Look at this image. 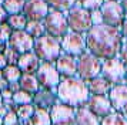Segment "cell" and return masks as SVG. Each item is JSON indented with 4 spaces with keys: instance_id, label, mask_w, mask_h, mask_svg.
I'll return each instance as SVG.
<instances>
[{
    "instance_id": "31",
    "label": "cell",
    "mask_w": 127,
    "mask_h": 125,
    "mask_svg": "<svg viewBox=\"0 0 127 125\" xmlns=\"http://www.w3.org/2000/svg\"><path fill=\"white\" fill-rule=\"evenodd\" d=\"M13 31H14V30L10 27V24H9L7 21L0 23V41H6V43H9V40H10V37H12Z\"/></svg>"
},
{
    "instance_id": "38",
    "label": "cell",
    "mask_w": 127,
    "mask_h": 125,
    "mask_svg": "<svg viewBox=\"0 0 127 125\" xmlns=\"http://www.w3.org/2000/svg\"><path fill=\"white\" fill-rule=\"evenodd\" d=\"M9 65V62H7V58L6 56L3 54V53H0V70H3V68H6Z\"/></svg>"
},
{
    "instance_id": "19",
    "label": "cell",
    "mask_w": 127,
    "mask_h": 125,
    "mask_svg": "<svg viewBox=\"0 0 127 125\" xmlns=\"http://www.w3.org/2000/svg\"><path fill=\"white\" fill-rule=\"evenodd\" d=\"M86 83L89 85V90H90L92 95H109L110 90L113 87V84L110 83L109 80L104 78L101 74L92 80H89V81H86Z\"/></svg>"
},
{
    "instance_id": "48",
    "label": "cell",
    "mask_w": 127,
    "mask_h": 125,
    "mask_svg": "<svg viewBox=\"0 0 127 125\" xmlns=\"http://www.w3.org/2000/svg\"><path fill=\"white\" fill-rule=\"evenodd\" d=\"M0 1H1V0H0Z\"/></svg>"
},
{
    "instance_id": "3",
    "label": "cell",
    "mask_w": 127,
    "mask_h": 125,
    "mask_svg": "<svg viewBox=\"0 0 127 125\" xmlns=\"http://www.w3.org/2000/svg\"><path fill=\"white\" fill-rule=\"evenodd\" d=\"M33 51L37 54V57L41 61L56 62V60L63 53L62 41H60V39H56L50 34H44L39 39H36Z\"/></svg>"
},
{
    "instance_id": "20",
    "label": "cell",
    "mask_w": 127,
    "mask_h": 125,
    "mask_svg": "<svg viewBox=\"0 0 127 125\" xmlns=\"http://www.w3.org/2000/svg\"><path fill=\"white\" fill-rule=\"evenodd\" d=\"M101 118L90 111L87 105L76 108V125H100Z\"/></svg>"
},
{
    "instance_id": "11",
    "label": "cell",
    "mask_w": 127,
    "mask_h": 125,
    "mask_svg": "<svg viewBox=\"0 0 127 125\" xmlns=\"http://www.w3.org/2000/svg\"><path fill=\"white\" fill-rule=\"evenodd\" d=\"M60 41H62V50L66 54L79 57L83 53L87 51L86 34H80V33H76V31H69Z\"/></svg>"
},
{
    "instance_id": "47",
    "label": "cell",
    "mask_w": 127,
    "mask_h": 125,
    "mask_svg": "<svg viewBox=\"0 0 127 125\" xmlns=\"http://www.w3.org/2000/svg\"><path fill=\"white\" fill-rule=\"evenodd\" d=\"M124 84H127V73H126V81H124Z\"/></svg>"
},
{
    "instance_id": "12",
    "label": "cell",
    "mask_w": 127,
    "mask_h": 125,
    "mask_svg": "<svg viewBox=\"0 0 127 125\" xmlns=\"http://www.w3.org/2000/svg\"><path fill=\"white\" fill-rule=\"evenodd\" d=\"M34 41L36 39L33 36H30L26 30H14L10 40H9V45L13 47L19 54H23V53L33 51Z\"/></svg>"
},
{
    "instance_id": "39",
    "label": "cell",
    "mask_w": 127,
    "mask_h": 125,
    "mask_svg": "<svg viewBox=\"0 0 127 125\" xmlns=\"http://www.w3.org/2000/svg\"><path fill=\"white\" fill-rule=\"evenodd\" d=\"M120 30H121V34H123V39L127 40V17L124 19V21H123V24H121Z\"/></svg>"
},
{
    "instance_id": "29",
    "label": "cell",
    "mask_w": 127,
    "mask_h": 125,
    "mask_svg": "<svg viewBox=\"0 0 127 125\" xmlns=\"http://www.w3.org/2000/svg\"><path fill=\"white\" fill-rule=\"evenodd\" d=\"M33 95L32 92H27L24 90H19L13 94V101L16 105H26V104H33Z\"/></svg>"
},
{
    "instance_id": "45",
    "label": "cell",
    "mask_w": 127,
    "mask_h": 125,
    "mask_svg": "<svg viewBox=\"0 0 127 125\" xmlns=\"http://www.w3.org/2000/svg\"><path fill=\"white\" fill-rule=\"evenodd\" d=\"M0 102H3V97H1V91H0Z\"/></svg>"
},
{
    "instance_id": "1",
    "label": "cell",
    "mask_w": 127,
    "mask_h": 125,
    "mask_svg": "<svg viewBox=\"0 0 127 125\" xmlns=\"http://www.w3.org/2000/svg\"><path fill=\"white\" fill-rule=\"evenodd\" d=\"M123 41L121 30L109 24H94L86 33L87 51L101 60L119 57Z\"/></svg>"
},
{
    "instance_id": "30",
    "label": "cell",
    "mask_w": 127,
    "mask_h": 125,
    "mask_svg": "<svg viewBox=\"0 0 127 125\" xmlns=\"http://www.w3.org/2000/svg\"><path fill=\"white\" fill-rule=\"evenodd\" d=\"M46 1H47V4L50 6L52 9L62 10V11H67V10H70V9H71L79 0H46Z\"/></svg>"
},
{
    "instance_id": "32",
    "label": "cell",
    "mask_w": 127,
    "mask_h": 125,
    "mask_svg": "<svg viewBox=\"0 0 127 125\" xmlns=\"http://www.w3.org/2000/svg\"><path fill=\"white\" fill-rule=\"evenodd\" d=\"M3 54L6 56L7 62H9L10 65H17V61H19V57H20V54H19V53H17L16 50H14L13 47L7 45L6 50H4V53H3Z\"/></svg>"
},
{
    "instance_id": "42",
    "label": "cell",
    "mask_w": 127,
    "mask_h": 125,
    "mask_svg": "<svg viewBox=\"0 0 127 125\" xmlns=\"http://www.w3.org/2000/svg\"><path fill=\"white\" fill-rule=\"evenodd\" d=\"M9 87V83H7L4 78H0V91L4 90V88H7Z\"/></svg>"
},
{
    "instance_id": "10",
    "label": "cell",
    "mask_w": 127,
    "mask_h": 125,
    "mask_svg": "<svg viewBox=\"0 0 127 125\" xmlns=\"http://www.w3.org/2000/svg\"><path fill=\"white\" fill-rule=\"evenodd\" d=\"M53 125H74L76 124V108L59 100L50 108Z\"/></svg>"
},
{
    "instance_id": "8",
    "label": "cell",
    "mask_w": 127,
    "mask_h": 125,
    "mask_svg": "<svg viewBox=\"0 0 127 125\" xmlns=\"http://www.w3.org/2000/svg\"><path fill=\"white\" fill-rule=\"evenodd\" d=\"M36 77L39 80L41 88H49V90H57L62 81V75L56 67V62L49 61L40 62V67L36 71Z\"/></svg>"
},
{
    "instance_id": "23",
    "label": "cell",
    "mask_w": 127,
    "mask_h": 125,
    "mask_svg": "<svg viewBox=\"0 0 127 125\" xmlns=\"http://www.w3.org/2000/svg\"><path fill=\"white\" fill-rule=\"evenodd\" d=\"M26 31H27L30 36H33L34 39H39L41 36L47 34L44 21H39V20H29V21H27V26H26Z\"/></svg>"
},
{
    "instance_id": "44",
    "label": "cell",
    "mask_w": 127,
    "mask_h": 125,
    "mask_svg": "<svg viewBox=\"0 0 127 125\" xmlns=\"http://www.w3.org/2000/svg\"><path fill=\"white\" fill-rule=\"evenodd\" d=\"M120 3L123 6V10H124V13H126V16H127V0H120Z\"/></svg>"
},
{
    "instance_id": "13",
    "label": "cell",
    "mask_w": 127,
    "mask_h": 125,
    "mask_svg": "<svg viewBox=\"0 0 127 125\" xmlns=\"http://www.w3.org/2000/svg\"><path fill=\"white\" fill-rule=\"evenodd\" d=\"M50 6L46 0H26L23 9V14L27 17V20H39L43 21L46 19L47 13L50 11Z\"/></svg>"
},
{
    "instance_id": "17",
    "label": "cell",
    "mask_w": 127,
    "mask_h": 125,
    "mask_svg": "<svg viewBox=\"0 0 127 125\" xmlns=\"http://www.w3.org/2000/svg\"><path fill=\"white\" fill-rule=\"evenodd\" d=\"M59 101L57 97V90H49V88H40V90L33 95V104L36 108H44V109H50V108Z\"/></svg>"
},
{
    "instance_id": "36",
    "label": "cell",
    "mask_w": 127,
    "mask_h": 125,
    "mask_svg": "<svg viewBox=\"0 0 127 125\" xmlns=\"http://www.w3.org/2000/svg\"><path fill=\"white\" fill-rule=\"evenodd\" d=\"M119 57H120L121 61L124 62V65L127 67V40H124V41H123V45H121V50H120Z\"/></svg>"
},
{
    "instance_id": "28",
    "label": "cell",
    "mask_w": 127,
    "mask_h": 125,
    "mask_svg": "<svg viewBox=\"0 0 127 125\" xmlns=\"http://www.w3.org/2000/svg\"><path fill=\"white\" fill-rule=\"evenodd\" d=\"M100 125H127V118L124 115L119 112H111L107 117L101 118V124Z\"/></svg>"
},
{
    "instance_id": "25",
    "label": "cell",
    "mask_w": 127,
    "mask_h": 125,
    "mask_svg": "<svg viewBox=\"0 0 127 125\" xmlns=\"http://www.w3.org/2000/svg\"><path fill=\"white\" fill-rule=\"evenodd\" d=\"M6 21L10 24V27L13 30H26V26H27L29 20L23 13H17V14H9Z\"/></svg>"
},
{
    "instance_id": "9",
    "label": "cell",
    "mask_w": 127,
    "mask_h": 125,
    "mask_svg": "<svg viewBox=\"0 0 127 125\" xmlns=\"http://www.w3.org/2000/svg\"><path fill=\"white\" fill-rule=\"evenodd\" d=\"M101 14H103L104 24H109L113 27H121V24L126 19V13L123 10L120 0H106L103 6L100 7Z\"/></svg>"
},
{
    "instance_id": "34",
    "label": "cell",
    "mask_w": 127,
    "mask_h": 125,
    "mask_svg": "<svg viewBox=\"0 0 127 125\" xmlns=\"http://www.w3.org/2000/svg\"><path fill=\"white\" fill-rule=\"evenodd\" d=\"M19 122H20V119H19L16 111H13V109H9V112L3 117V125H16Z\"/></svg>"
},
{
    "instance_id": "18",
    "label": "cell",
    "mask_w": 127,
    "mask_h": 125,
    "mask_svg": "<svg viewBox=\"0 0 127 125\" xmlns=\"http://www.w3.org/2000/svg\"><path fill=\"white\" fill-rule=\"evenodd\" d=\"M40 62L41 60L37 57V54L34 51H29V53L20 54L17 65L23 74H36V71L40 67Z\"/></svg>"
},
{
    "instance_id": "35",
    "label": "cell",
    "mask_w": 127,
    "mask_h": 125,
    "mask_svg": "<svg viewBox=\"0 0 127 125\" xmlns=\"http://www.w3.org/2000/svg\"><path fill=\"white\" fill-rule=\"evenodd\" d=\"M92 20H93V24H104L103 14H101V10L100 9L92 10Z\"/></svg>"
},
{
    "instance_id": "37",
    "label": "cell",
    "mask_w": 127,
    "mask_h": 125,
    "mask_svg": "<svg viewBox=\"0 0 127 125\" xmlns=\"http://www.w3.org/2000/svg\"><path fill=\"white\" fill-rule=\"evenodd\" d=\"M7 17H9V13L6 11V9L3 7V4H0V23L6 21Z\"/></svg>"
},
{
    "instance_id": "43",
    "label": "cell",
    "mask_w": 127,
    "mask_h": 125,
    "mask_svg": "<svg viewBox=\"0 0 127 125\" xmlns=\"http://www.w3.org/2000/svg\"><path fill=\"white\" fill-rule=\"evenodd\" d=\"M7 45H9V43H6V41H0V53H4Z\"/></svg>"
},
{
    "instance_id": "21",
    "label": "cell",
    "mask_w": 127,
    "mask_h": 125,
    "mask_svg": "<svg viewBox=\"0 0 127 125\" xmlns=\"http://www.w3.org/2000/svg\"><path fill=\"white\" fill-rule=\"evenodd\" d=\"M19 83H20V88L22 90L27 91V92H32V94H36L41 88L36 74H23Z\"/></svg>"
},
{
    "instance_id": "16",
    "label": "cell",
    "mask_w": 127,
    "mask_h": 125,
    "mask_svg": "<svg viewBox=\"0 0 127 125\" xmlns=\"http://www.w3.org/2000/svg\"><path fill=\"white\" fill-rule=\"evenodd\" d=\"M56 67H57L62 78L77 77V57L62 53L60 57L56 60Z\"/></svg>"
},
{
    "instance_id": "2",
    "label": "cell",
    "mask_w": 127,
    "mask_h": 125,
    "mask_svg": "<svg viewBox=\"0 0 127 125\" xmlns=\"http://www.w3.org/2000/svg\"><path fill=\"white\" fill-rule=\"evenodd\" d=\"M90 90L84 80L80 77H66L62 78L57 87V97L60 101L79 108L86 105L90 98Z\"/></svg>"
},
{
    "instance_id": "46",
    "label": "cell",
    "mask_w": 127,
    "mask_h": 125,
    "mask_svg": "<svg viewBox=\"0 0 127 125\" xmlns=\"http://www.w3.org/2000/svg\"><path fill=\"white\" fill-rule=\"evenodd\" d=\"M0 125H3V117H0Z\"/></svg>"
},
{
    "instance_id": "41",
    "label": "cell",
    "mask_w": 127,
    "mask_h": 125,
    "mask_svg": "<svg viewBox=\"0 0 127 125\" xmlns=\"http://www.w3.org/2000/svg\"><path fill=\"white\" fill-rule=\"evenodd\" d=\"M7 112H9V108H7L3 102H0V117H4Z\"/></svg>"
},
{
    "instance_id": "4",
    "label": "cell",
    "mask_w": 127,
    "mask_h": 125,
    "mask_svg": "<svg viewBox=\"0 0 127 125\" xmlns=\"http://www.w3.org/2000/svg\"><path fill=\"white\" fill-rule=\"evenodd\" d=\"M66 13H67V21H69L70 31L86 34L94 26L93 24V20H92V11L84 9L79 3H76Z\"/></svg>"
},
{
    "instance_id": "49",
    "label": "cell",
    "mask_w": 127,
    "mask_h": 125,
    "mask_svg": "<svg viewBox=\"0 0 127 125\" xmlns=\"http://www.w3.org/2000/svg\"><path fill=\"white\" fill-rule=\"evenodd\" d=\"M74 125H76V124H74Z\"/></svg>"
},
{
    "instance_id": "24",
    "label": "cell",
    "mask_w": 127,
    "mask_h": 125,
    "mask_svg": "<svg viewBox=\"0 0 127 125\" xmlns=\"http://www.w3.org/2000/svg\"><path fill=\"white\" fill-rule=\"evenodd\" d=\"M3 71V78L6 80L9 84H12V83H19L20 81V78H22V75H23V73H22V70L19 68V65H7L6 68H3L1 70Z\"/></svg>"
},
{
    "instance_id": "6",
    "label": "cell",
    "mask_w": 127,
    "mask_h": 125,
    "mask_svg": "<svg viewBox=\"0 0 127 125\" xmlns=\"http://www.w3.org/2000/svg\"><path fill=\"white\" fill-rule=\"evenodd\" d=\"M43 21H44V26H46V33L56 37V39L62 40L70 31L66 11L50 9V11L47 13L46 19Z\"/></svg>"
},
{
    "instance_id": "15",
    "label": "cell",
    "mask_w": 127,
    "mask_h": 125,
    "mask_svg": "<svg viewBox=\"0 0 127 125\" xmlns=\"http://www.w3.org/2000/svg\"><path fill=\"white\" fill-rule=\"evenodd\" d=\"M86 105L100 118H104L109 114L114 112V108L110 102L109 95H90Z\"/></svg>"
},
{
    "instance_id": "27",
    "label": "cell",
    "mask_w": 127,
    "mask_h": 125,
    "mask_svg": "<svg viewBox=\"0 0 127 125\" xmlns=\"http://www.w3.org/2000/svg\"><path fill=\"white\" fill-rule=\"evenodd\" d=\"M16 114H17L20 122H26V121H30L33 114L36 111V105L34 104H26V105H17L16 107Z\"/></svg>"
},
{
    "instance_id": "26",
    "label": "cell",
    "mask_w": 127,
    "mask_h": 125,
    "mask_svg": "<svg viewBox=\"0 0 127 125\" xmlns=\"http://www.w3.org/2000/svg\"><path fill=\"white\" fill-rule=\"evenodd\" d=\"M0 4H3L9 14H17V13H23L26 0H1Z\"/></svg>"
},
{
    "instance_id": "40",
    "label": "cell",
    "mask_w": 127,
    "mask_h": 125,
    "mask_svg": "<svg viewBox=\"0 0 127 125\" xmlns=\"http://www.w3.org/2000/svg\"><path fill=\"white\" fill-rule=\"evenodd\" d=\"M9 88H10L13 92H17L19 90H22V88H20V83H12V84H9Z\"/></svg>"
},
{
    "instance_id": "5",
    "label": "cell",
    "mask_w": 127,
    "mask_h": 125,
    "mask_svg": "<svg viewBox=\"0 0 127 125\" xmlns=\"http://www.w3.org/2000/svg\"><path fill=\"white\" fill-rule=\"evenodd\" d=\"M101 67H103V60L92 54L90 51H86L77 57V77H80L84 81L100 75Z\"/></svg>"
},
{
    "instance_id": "33",
    "label": "cell",
    "mask_w": 127,
    "mask_h": 125,
    "mask_svg": "<svg viewBox=\"0 0 127 125\" xmlns=\"http://www.w3.org/2000/svg\"><path fill=\"white\" fill-rule=\"evenodd\" d=\"M106 1V0H79L77 3L80 6H83L84 9H87V10H97V9H100L101 6H103V3Z\"/></svg>"
},
{
    "instance_id": "14",
    "label": "cell",
    "mask_w": 127,
    "mask_h": 125,
    "mask_svg": "<svg viewBox=\"0 0 127 125\" xmlns=\"http://www.w3.org/2000/svg\"><path fill=\"white\" fill-rule=\"evenodd\" d=\"M109 98L116 112L127 118V84L113 85L109 92Z\"/></svg>"
},
{
    "instance_id": "22",
    "label": "cell",
    "mask_w": 127,
    "mask_h": 125,
    "mask_svg": "<svg viewBox=\"0 0 127 125\" xmlns=\"http://www.w3.org/2000/svg\"><path fill=\"white\" fill-rule=\"evenodd\" d=\"M30 121L33 125H53L50 109H44V108H36Z\"/></svg>"
},
{
    "instance_id": "7",
    "label": "cell",
    "mask_w": 127,
    "mask_h": 125,
    "mask_svg": "<svg viewBox=\"0 0 127 125\" xmlns=\"http://www.w3.org/2000/svg\"><path fill=\"white\" fill-rule=\"evenodd\" d=\"M126 73H127V67L124 65V62L120 60V57L103 60L101 75L106 80H109L113 85L124 84V81H126Z\"/></svg>"
}]
</instances>
